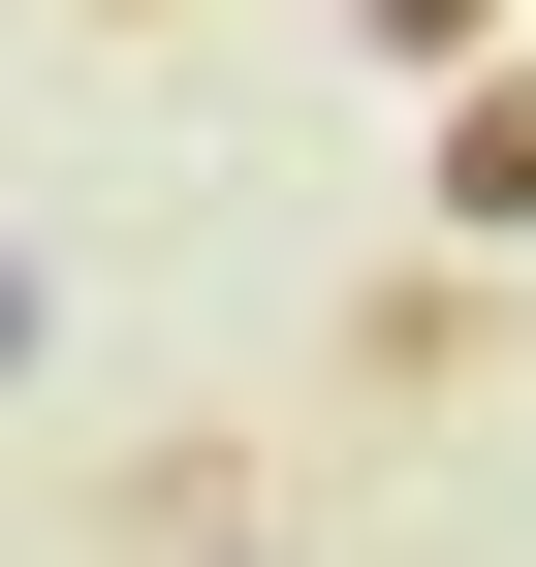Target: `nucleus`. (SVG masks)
Listing matches in <instances>:
<instances>
[{
	"instance_id": "nucleus-1",
	"label": "nucleus",
	"mask_w": 536,
	"mask_h": 567,
	"mask_svg": "<svg viewBox=\"0 0 536 567\" xmlns=\"http://www.w3.org/2000/svg\"><path fill=\"white\" fill-rule=\"evenodd\" d=\"M0 379H32V252H0Z\"/></svg>"
}]
</instances>
